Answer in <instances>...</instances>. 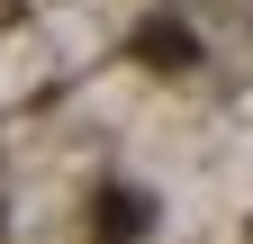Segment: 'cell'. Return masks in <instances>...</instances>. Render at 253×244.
<instances>
[{
    "instance_id": "cell-1",
    "label": "cell",
    "mask_w": 253,
    "mask_h": 244,
    "mask_svg": "<svg viewBox=\"0 0 253 244\" xmlns=\"http://www.w3.org/2000/svg\"><path fill=\"white\" fill-rule=\"evenodd\" d=\"M145 64H190V37L181 27H145Z\"/></svg>"
}]
</instances>
